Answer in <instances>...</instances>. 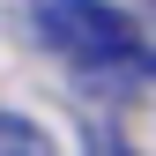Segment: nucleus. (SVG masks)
Masks as SVG:
<instances>
[{
    "label": "nucleus",
    "mask_w": 156,
    "mask_h": 156,
    "mask_svg": "<svg viewBox=\"0 0 156 156\" xmlns=\"http://www.w3.org/2000/svg\"><path fill=\"white\" fill-rule=\"evenodd\" d=\"M30 23L52 52H67L82 67H141L134 23L119 8H104V0H30Z\"/></svg>",
    "instance_id": "obj_1"
},
{
    "label": "nucleus",
    "mask_w": 156,
    "mask_h": 156,
    "mask_svg": "<svg viewBox=\"0 0 156 156\" xmlns=\"http://www.w3.org/2000/svg\"><path fill=\"white\" fill-rule=\"evenodd\" d=\"M0 156H60L52 149V134L30 119V112H8V119H0Z\"/></svg>",
    "instance_id": "obj_2"
},
{
    "label": "nucleus",
    "mask_w": 156,
    "mask_h": 156,
    "mask_svg": "<svg viewBox=\"0 0 156 156\" xmlns=\"http://www.w3.org/2000/svg\"><path fill=\"white\" fill-rule=\"evenodd\" d=\"M141 8H149V15H156V0H141Z\"/></svg>",
    "instance_id": "obj_3"
},
{
    "label": "nucleus",
    "mask_w": 156,
    "mask_h": 156,
    "mask_svg": "<svg viewBox=\"0 0 156 156\" xmlns=\"http://www.w3.org/2000/svg\"><path fill=\"white\" fill-rule=\"evenodd\" d=\"M119 156H126V149H119Z\"/></svg>",
    "instance_id": "obj_4"
}]
</instances>
